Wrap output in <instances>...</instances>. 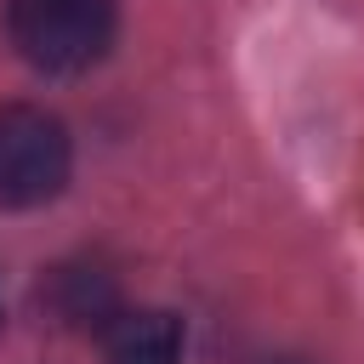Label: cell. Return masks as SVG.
I'll return each instance as SVG.
<instances>
[{
  "label": "cell",
  "mask_w": 364,
  "mask_h": 364,
  "mask_svg": "<svg viewBox=\"0 0 364 364\" xmlns=\"http://www.w3.org/2000/svg\"><path fill=\"white\" fill-rule=\"evenodd\" d=\"M119 28L114 0H6V34L40 74H85L108 57Z\"/></svg>",
  "instance_id": "cell-1"
},
{
  "label": "cell",
  "mask_w": 364,
  "mask_h": 364,
  "mask_svg": "<svg viewBox=\"0 0 364 364\" xmlns=\"http://www.w3.org/2000/svg\"><path fill=\"white\" fill-rule=\"evenodd\" d=\"M262 364H307V358H262Z\"/></svg>",
  "instance_id": "cell-5"
},
{
  "label": "cell",
  "mask_w": 364,
  "mask_h": 364,
  "mask_svg": "<svg viewBox=\"0 0 364 364\" xmlns=\"http://www.w3.org/2000/svg\"><path fill=\"white\" fill-rule=\"evenodd\" d=\"M74 171L68 125L34 102L0 108V210H34L63 193Z\"/></svg>",
  "instance_id": "cell-2"
},
{
  "label": "cell",
  "mask_w": 364,
  "mask_h": 364,
  "mask_svg": "<svg viewBox=\"0 0 364 364\" xmlns=\"http://www.w3.org/2000/svg\"><path fill=\"white\" fill-rule=\"evenodd\" d=\"M40 307L63 330H108L125 313L114 273H102L97 262H63V267H51L40 279Z\"/></svg>",
  "instance_id": "cell-3"
},
{
  "label": "cell",
  "mask_w": 364,
  "mask_h": 364,
  "mask_svg": "<svg viewBox=\"0 0 364 364\" xmlns=\"http://www.w3.org/2000/svg\"><path fill=\"white\" fill-rule=\"evenodd\" d=\"M108 364H182V318L165 307H125L108 324Z\"/></svg>",
  "instance_id": "cell-4"
}]
</instances>
